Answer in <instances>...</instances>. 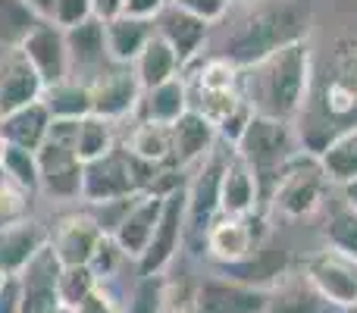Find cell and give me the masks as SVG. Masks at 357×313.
<instances>
[{
	"instance_id": "1",
	"label": "cell",
	"mask_w": 357,
	"mask_h": 313,
	"mask_svg": "<svg viewBox=\"0 0 357 313\" xmlns=\"http://www.w3.org/2000/svg\"><path fill=\"white\" fill-rule=\"evenodd\" d=\"M310 88H314V56L307 38L285 44L276 54L241 69V98L251 104L254 116L291 123L307 107Z\"/></svg>"
},
{
	"instance_id": "2",
	"label": "cell",
	"mask_w": 357,
	"mask_h": 313,
	"mask_svg": "<svg viewBox=\"0 0 357 313\" xmlns=\"http://www.w3.org/2000/svg\"><path fill=\"white\" fill-rule=\"evenodd\" d=\"M310 13L307 6L295 3V0H279L270 6H257L251 10L222 41V50L216 56L235 63L238 69H248L260 63L264 56L276 54L285 44H295L307 38Z\"/></svg>"
},
{
	"instance_id": "3",
	"label": "cell",
	"mask_w": 357,
	"mask_h": 313,
	"mask_svg": "<svg viewBox=\"0 0 357 313\" xmlns=\"http://www.w3.org/2000/svg\"><path fill=\"white\" fill-rule=\"evenodd\" d=\"M235 154L245 160L254 169L260 182V201H270L273 185H276L282 166L295 154V135H291L289 123H279V119H266V116H254L248 125L245 138L238 142Z\"/></svg>"
},
{
	"instance_id": "4",
	"label": "cell",
	"mask_w": 357,
	"mask_h": 313,
	"mask_svg": "<svg viewBox=\"0 0 357 313\" xmlns=\"http://www.w3.org/2000/svg\"><path fill=\"white\" fill-rule=\"evenodd\" d=\"M326 185H329V178L320 166V157L314 151L310 154L295 151L289 163L282 166V172H279L266 204L273 210H279L282 216H289V220H301V216H310L320 210Z\"/></svg>"
},
{
	"instance_id": "5",
	"label": "cell",
	"mask_w": 357,
	"mask_h": 313,
	"mask_svg": "<svg viewBox=\"0 0 357 313\" xmlns=\"http://www.w3.org/2000/svg\"><path fill=\"white\" fill-rule=\"evenodd\" d=\"M301 273L335 313L357 307V257L345 254L342 247L323 245L304 260Z\"/></svg>"
},
{
	"instance_id": "6",
	"label": "cell",
	"mask_w": 357,
	"mask_h": 313,
	"mask_svg": "<svg viewBox=\"0 0 357 313\" xmlns=\"http://www.w3.org/2000/svg\"><path fill=\"white\" fill-rule=\"evenodd\" d=\"M257 216H216L204 232V247L207 257L213 264H220V270L229 266H241L264 247V229L257 226Z\"/></svg>"
},
{
	"instance_id": "7",
	"label": "cell",
	"mask_w": 357,
	"mask_h": 313,
	"mask_svg": "<svg viewBox=\"0 0 357 313\" xmlns=\"http://www.w3.org/2000/svg\"><path fill=\"white\" fill-rule=\"evenodd\" d=\"M320 107L329 119L351 123L357 116V38H342L320 82Z\"/></svg>"
},
{
	"instance_id": "8",
	"label": "cell",
	"mask_w": 357,
	"mask_h": 313,
	"mask_svg": "<svg viewBox=\"0 0 357 313\" xmlns=\"http://www.w3.org/2000/svg\"><path fill=\"white\" fill-rule=\"evenodd\" d=\"M232 151V148H229ZM229 151H210L207 157L197 163L195 178L185 188V201H188V216H185V235H204L207 226L220 216V185H222V169H226Z\"/></svg>"
},
{
	"instance_id": "9",
	"label": "cell",
	"mask_w": 357,
	"mask_h": 313,
	"mask_svg": "<svg viewBox=\"0 0 357 313\" xmlns=\"http://www.w3.org/2000/svg\"><path fill=\"white\" fill-rule=\"evenodd\" d=\"M60 270L50 241L22 266L19 282V313H56L60 307Z\"/></svg>"
},
{
	"instance_id": "10",
	"label": "cell",
	"mask_w": 357,
	"mask_h": 313,
	"mask_svg": "<svg viewBox=\"0 0 357 313\" xmlns=\"http://www.w3.org/2000/svg\"><path fill=\"white\" fill-rule=\"evenodd\" d=\"M185 216H188V201H185V188H176L163 197V213H160V222L154 229V238H151L148 251L144 257L138 260V270L142 276L154 279L167 270L169 264L176 260L178 247L185 241Z\"/></svg>"
},
{
	"instance_id": "11",
	"label": "cell",
	"mask_w": 357,
	"mask_h": 313,
	"mask_svg": "<svg viewBox=\"0 0 357 313\" xmlns=\"http://www.w3.org/2000/svg\"><path fill=\"white\" fill-rule=\"evenodd\" d=\"M142 194L135 182V166H132V154L126 148H116L113 154L85 163L82 172V201L94 204H107V201H119V197H132Z\"/></svg>"
},
{
	"instance_id": "12",
	"label": "cell",
	"mask_w": 357,
	"mask_h": 313,
	"mask_svg": "<svg viewBox=\"0 0 357 313\" xmlns=\"http://www.w3.org/2000/svg\"><path fill=\"white\" fill-rule=\"evenodd\" d=\"M91 91V113L100 119H116L132 116L138 110V100H142V85H138L132 66H107L98 79L88 85Z\"/></svg>"
},
{
	"instance_id": "13",
	"label": "cell",
	"mask_w": 357,
	"mask_h": 313,
	"mask_svg": "<svg viewBox=\"0 0 357 313\" xmlns=\"http://www.w3.org/2000/svg\"><path fill=\"white\" fill-rule=\"evenodd\" d=\"M66 54H69V79L91 85L110 63L107 54V35L100 19H85V22L66 29Z\"/></svg>"
},
{
	"instance_id": "14",
	"label": "cell",
	"mask_w": 357,
	"mask_h": 313,
	"mask_svg": "<svg viewBox=\"0 0 357 313\" xmlns=\"http://www.w3.org/2000/svg\"><path fill=\"white\" fill-rule=\"evenodd\" d=\"M191 304L197 313H266V291L229 276H207L195 289Z\"/></svg>"
},
{
	"instance_id": "15",
	"label": "cell",
	"mask_w": 357,
	"mask_h": 313,
	"mask_svg": "<svg viewBox=\"0 0 357 313\" xmlns=\"http://www.w3.org/2000/svg\"><path fill=\"white\" fill-rule=\"evenodd\" d=\"M82 172L85 163L79 160L73 144H60V142H44L38 151V176L41 185L38 188L50 197H60V201H75L82 197Z\"/></svg>"
},
{
	"instance_id": "16",
	"label": "cell",
	"mask_w": 357,
	"mask_h": 313,
	"mask_svg": "<svg viewBox=\"0 0 357 313\" xmlns=\"http://www.w3.org/2000/svg\"><path fill=\"white\" fill-rule=\"evenodd\" d=\"M44 94V82L35 72L19 47H0V119L38 104Z\"/></svg>"
},
{
	"instance_id": "17",
	"label": "cell",
	"mask_w": 357,
	"mask_h": 313,
	"mask_svg": "<svg viewBox=\"0 0 357 313\" xmlns=\"http://www.w3.org/2000/svg\"><path fill=\"white\" fill-rule=\"evenodd\" d=\"M163 213V194H138L135 204L129 207V213L123 216V222L116 226V232L110 235L113 245L119 247L126 260H142L144 251H148L151 238H154V229L160 222Z\"/></svg>"
},
{
	"instance_id": "18",
	"label": "cell",
	"mask_w": 357,
	"mask_h": 313,
	"mask_svg": "<svg viewBox=\"0 0 357 313\" xmlns=\"http://www.w3.org/2000/svg\"><path fill=\"white\" fill-rule=\"evenodd\" d=\"M25 54V60L35 66V72L41 75L44 88L56 85V82L69 79V54H66V31L54 22H38V29L19 47Z\"/></svg>"
},
{
	"instance_id": "19",
	"label": "cell",
	"mask_w": 357,
	"mask_h": 313,
	"mask_svg": "<svg viewBox=\"0 0 357 313\" xmlns=\"http://www.w3.org/2000/svg\"><path fill=\"white\" fill-rule=\"evenodd\" d=\"M107 235L91 220V213H73L60 220V226L50 235V247H54L56 260L63 266H91L98 247L104 245Z\"/></svg>"
},
{
	"instance_id": "20",
	"label": "cell",
	"mask_w": 357,
	"mask_h": 313,
	"mask_svg": "<svg viewBox=\"0 0 357 313\" xmlns=\"http://www.w3.org/2000/svg\"><path fill=\"white\" fill-rule=\"evenodd\" d=\"M220 213L222 216H257V213H264L257 176H254V169L235 154V151H229L226 169H222Z\"/></svg>"
},
{
	"instance_id": "21",
	"label": "cell",
	"mask_w": 357,
	"mask_h": 313,
	"mask_svg": "<svg viewBox=\"0 0 357 313\" xmlns=\"http://www.w3.org/2000/svg\"><path fill=\"white\" fill-rule=\"evenodd\" d=\"M154 29H157V35H160L169 47H173V54L178 56L182 69L191 66V63L201 56L204 41H207V35H210V25L207 22L188 16V13L178 10V6H173V3H169L167 10L157 16Z\"/></svg>"
},
{
	"instance_id": "22",
	"label": "cell",
	"mask_w": 357,
	"mask_h": 313,
	"mask_svg": "<svg viewBox=\"0 0 357 313\" xmlns=\"http://www.w3.org/2000/svg\"><path fill=\"white\" fill-rule=\"evenodd\" d=\"M169 132H173V166L176 169L197 166L216 148V129L197 110H188L185 116H178L176 123L169 125Z\"/></svg>"
},
{
	"instance_id": "23",
	"label": "cell",
	"mask_w": 357,
	"mask_h": 313,
	"mask_svg": "<svg viewBox=\"0 0 357 313\" xmlns=\"http://www.w3.org/2000/svg\"><path fill=\"white\" fill-rule=\"evenodd\" d=\"M50 241V232L38 220H25L0 229V270L6 276H19L22 266Z\"/></svg>"
},
{
	"instance_id": "24",
	"label": "cell",
	"mask_w": 357,
	"mask_h": 313,
	"mask_svg": "<svg viewBox=\"0 0 357 313\" xmlns=\"http://www.w3.org/2000/svg\"><path fill=\"white\" fill-rule=\"evenodd\" d=\"M266 313H335L317 295L304 273H282L279 282L266 291Z\"/></svg>"
},
{
	"instance_id": "25",
	"label": "cell",
	"mask_w": 357,
	"mask_h": 313,
	"mask_svg": "<svg viewBox=\"0 0 357 313\" xmlns=\"http://www.w3.org/2000/svg\"><path fill=\"white\" fill-rule=\"evenodd\" d=\"M191 110V98H188V85L178 75L173 82H163L157 88H148L142 91V100H138L135 116L142 123H160V125H173L178 116Z\"/></svg>"
},
{
	"instance_id": "26",
	"label": "cell",
	"mask_w": 357,
	"mask_h": 313,
	"mask_svg": "<svg viewBox=\"0 0 357 313\" xmlns=\"http://www.w3.org/2000/svg\"><path fill=\"white\" fill-rule=\"evenodd\" d=\"M154 22L144 19H132V16H116L110 22H104V35H107V54L110 63L116 66H132L138 60L148 41L154 38Z\"/></svg>"
},
{
	"instance_id": "27",
	"label": "cell",
	"mask_w": 357,
	"mask_h": 313,
	"mask_svg": "<svg viewBox=\"0 0 357 313\" xmlns=\"http://www.w3.org/2000/svg\"><path fill=\"white\" fill-rule=\"evenodd\" d=\"M50 123H54V119H50L47 107L38 100V104H29V107H22V110L0 119V135L6 138L10 148H22V151L38 154L41 144L47 142Z\"/></svg>"
},
{
	"instance_id": "28",
	"label": "cell",
	"mask_w": 357,
	"mask_h": 313,
	"mask_svg": "<svg viewBox=\"0 0 357 313\" xmlns=\"http://www.w3.org/2000/svg\"><path fill=\"white\" fill-rule=\"evenodd\" d=\"M132 72H135L142 91H148V88H157V85H163V82L178 79L182 63H178V56L173 54V47L154 31L148 47H144L142 54H138V60L132 63Z\"/></svg>"
},
{
	"instance_id": "29",
	"label": "cell",
	"mask_w": 357,
	"mask_h": 313,
	"mask_svg": "<svg viewBox=\"0 0 357 313\" xmlns=\"http://www.w3.org/2000/svg\"><path fill=\"white\" fill-rule=\"evenodd\" d=\"M126 151L135 160H142V163L173 166V132H169V125L142 123V119H138L129 142H126Z\"/></svg>"
},
{
	"instance_id": "30",
	"label": "cell",
	"mask_w": 357,
	"mask_h": 313,
	"mask_svg": "<svg viewBox=\"0 0 357 313\" xmlns=\"http://www.w3.org/2000/svg\"><path fill=\"white\" fill-rule=\"evenodd\" d=\"M317 157H320L329 185H345L357 178V125H348L339 135H333Z\"/></svg>"
},
{
	"instance_id": "31",
	"label": "cell",
	"mask_w": 357,
	"mask_h": 313,
	"mask_svg": "<svg viewBox=\"0 0 357 313\" xmlns=\"http://www.w3.org/2000/svg\"><path fill=\"white\" fill-rule=\"evenodd\" d=\"M41 104L47 107L50 119H73V123H79V119L91 116V91H88V85L73 79L47 85L41 94Z\"/></svg>"
},
{
	"instance_id": "32",
	"label": "cell",
	"mask_w": 357,
	"mask_h": 313,
	"mask_svg": "<svg viewBox=\"0 0 357 313\" xmlns=\"http://www.w3.org/2000/svg\"><path fill=\"white\" fill-rule=\"evenodd\" d=\"M119 144H116V125L110 119H100V116H85L79 119V135H75V154H79L82 163H94V160L113 154Z\"/></svg>"
},
{
	"instance_id": "33",
	"label": "cell",
	"mask_w": 357,
	"mask_h": 313,
	"mask_svg": "<svg viewBox=\"0 0 357 313\" xmlns=\"http://www.w3.org/2000/svg\"><path fill=\"white\" fill-rule=\"evenodd\" d=\"M41 19L25 0H0V47H22Z\"/></svg>"
},
{
	"instance_id": "34",
	"label": "cell",
	"mask_w": 357,
	"mask_h": 313,
	"mask_svg": "<svg viewBox=\"0 0 357 313\" xmlns=\"http://www.w3.org/2000/svg\"><path fill=\"white\" fill-rule=\"evenodd\" d=\"M100 279L94 276L91 266H63L60 270V307L63 310H79L82 301L98 289Z\"/></svg>"
},
{
	"instance_id": "35",
	"label": "cell",
	"mask_w": 357,
	"mask_h": 313,
	"mask_svg": "<svg viewBox=\"0 0 357 313\" xmlns=\"http://www.w3.org/2000/svg\"><path fill=\"white\" fill-rule=\"evenodd\" d=\"M197 91L222 94V91H241V69L222 56H210L197 69Z\"/></svg>"
},
{
	"instance_id": "36",
	"label": "cell",
	"mask_w": 357,
	"mask_h": 313,
	"mask_svg": "<svg viewBox=\"0 0 357 313\" xmlns=\"http://www.w3.org/2000/svg\"><path fill=\"white\" fill-rule=\"evenodd\" d=\"M31 191L19 188L13 178H6L0 172V229L6 226H16V222H25L31 220Z\"/></svg>"
},
{
	"instance_id": "37",
	"label": "cell",
	"mask_w": 357,
	"mask_h": 313,
	"mask_svg": "<svg viewBox=\"0 0 357 313\" xmlns=\"http://www.w3.org/2000/svg\"><path fill=\"white\" fill-rule=\"evenodd\" d=\"M0 172H3L6 178H13V182L25 191H38V185H41V176H38V154L22 151V148H6Z\"/></svg>"
},
{
	"instance_id": "38",
	"label": "cell",
	"mask_w": 357,
	"mask_h": 313,
	"mask_svg": "<svg viewBox=\"0 0 357 313\" xmlns=\"http://www.w3.org/2000/svg\"><path fill=\"white\" fill-rule=\"evenodd\" d=\"M167 304H169V291L160 282V276L154 279L142 276V282L135 285L132 301L123 307V313H167Z\"/></svg>"
},
{
	"instance_id": "39",
	"label": "cell",
	"mask_w": 357,
	"mask_h": 313,
	"mask_svg": "<svg viewBox=\"0 0 357 313\" xmlns=\"http://www.w3.org/2000/svg\"><path fill=\"white\" fill-rule=\"evenodd\" d=\"M326 245L342 247L345 254L357 257V216L351 210H342L333 216V222L326 226Z\"/></svg>"
},
{
	"instance_id": "40",
	"label": "cell",
	"mask_w": 357,
	"mask_h": 313,
	"mask_svg": "<svg viewBox=\"0 0 357 313\" xmlns=\"http://www.w3.org/2000/svg\"><path fill=\"white\" fill-rule=\"evenodd\" d=\"M169 3L178 6V10H185L188 16L201 19V22L216 25V22H222V19H226L232 0H169Z\"/></svg>"
},
{
	"instance_id": "41",
	"label": "cell",
	"mask_w": 357,
	"mask_h": 313,
	"mask_svg": "<svg viewBox=\"0 0 357 313\" xmlns=\"http://www.w3.org/2000/svg\"><path fill=\"white\" fill-rule=\"evenodd\" d=\"M85 19H91V0H56L54 13H50V22L60 25L63 31L85 22Z\"/></svg>"
},
{
	"instance_id": "42",
	"label": "cell",
	"mask_w": 357,
	"mask_h": 313,
	"mask_svg": "<svg viewBox=\"0 0 357 313\" xmlns=\"http://www.w3.org/2000/svg\"><path fill=\"white\" fill-rule=\"evenodd\" d=\"M75 313H123V307H119V301H116V291L107 285V279H100L98 289L82 301V307Z\"/></svg>"
},
{
	"instance_id": "43",
	"label": "cell",
	"mask_w": 357,
	"mask_h": 313,
	"mask_svg": "<svg viewBox=\"0 0 357 313\" xmlns=\"http://www.w3.org/2000/svg\"><path fill=\"white\" fill-rule=\"evenodd\" d=\"M167 6H169V0H126L123 16L144 19V22H157V16H160Z\"/></svg>"
},
{
	"instance_id": "44",
	"label": "cell",
	"mask_w": 357,
	"mask_h": 313,
	"mask_svg": "<svg viewBox=\"0 0 357 313\" xmlns=\"http://www.w3.org/2000/svg\"><path fill=\"white\" fill-rule=\"evenodd\" d=\"M123 3L126 0H91V16L100 22H110V19L123 16Z\"/></svg>"
},
{
	"instance_id": "45",
	"label": "cell",
	"mask_w": 357,
	"mask_h": 313,
	"mask_svg": "<svg viewBox=\"0 0 357 313\" xmlns=\"http://www.w3.org/2000/svg\"><path fill=\"white\" fill-rule=\"evenodd\" d=\"M0 313H19V282H16V276L3 285V291H0Z\"/></svg>"
},
{
	"instance_id": "46",
	"label": "cell",
	"mask_w": 357,
	"mask_h": 313,
	"mask_svg": "<svg viewBox=\"0 0 357 313\" xmlns=\"http://www.w3.org/2000/svg\"><path fill=\"white\" fill-rule=\"evenodd\" d=\"M342 188V201H345V210H351V213L357 216V178H351V182L339 185Z\"/></svg>"
},
{
	"instance_id": "47",
	"label": "cell",
	"mask_w": 357,
	"mask_h": 313,
	"mask_svg": "<svg viewBox=\"0 0 357 313\" xmlns=\"http://www.w3.org/2000/svg\"><path fill=\"white\" fill-rule=\"evenodd\" d=\"M25 3L31 6V13H35L41 22H50V13H54V3H56V0H25Z\"/></svg>"
},
{
	"instance_id": "48",
	"label": "cell",
	"mask_w": 357,
	"mask_h": 313,
	"mask_svg": "<svg viewBox=\"0 0 357 313\" xmlns=\"http://www.w3.org/2000/svg\"><path fill=\"white\" fill-rule=\"evenodd\" d=\"M167 313H197V310H195V304L191 301H185V304H173V307L167 304Z\"/></svg>"
},
{
	"instance_id": "49",
	"label": "cell",
	"mask_w": 357,
	"mask_h": 313,
	"mask_svg": "<svg viewBox=\"0 0 357 313\" xmlns=\"http://www.w3.org/2000/svg\"><path fill=\"white\" fill-rule=\"evenodd\" d=\"M6 148H10V144H6V138L0 135V166H3V157H6Z\"/></svg>"
},
{
	"instance_id": "50",
	"label": "cell",
	"mask_w": 357,
	"mask_h": 313,
	"mask_svg": "<svg viewBox=\"0 0 357 313\" xmlns=\"http://www.w3.org/2000/svg\"><path fill=\"white\" fill-rule=\"evenodd\" d=\"M10 279H13V276H6V273H3V270H0V291H3V285H6V282H10Z\"/></svg>"
},
{
	"instance_id": "51",
	"label": "cell",
	"mask_w": 357,
	"mask_h": 313,
	"mask_svg": "<svg viewBox=\"0 0 357 313\" xmlns=\"http://www.w3.org/2000/svg\"><path fill=\"white\" fill-rule=\"evenodd\" d=\"M235 3H254V0H232V6H235Z\"/></svg>"
},
{
	"instance_id": "52",
	"label": "cell",
	"mask_w": 357,
	"mask_h": 313,
	"mask_svg": "<svg viewBox=\"0 0 357 313\" xmlns=\"http://www.w3.org/2000/svg\"><path fill=\"white\" fill-rule=\"evenodd\" d=\"M339 313H357V307H351V310H339Z\"/></svg>"
},
{
	"instance_id": "53",
	"label": "cell",
	"mask_w": 357,
	"mask_h": 313,
	"mask_svg": "<svg viewBox=\"0 0 357 313\" xmlns=\"http://www.w3.org/2000/svg\"><path fill=\"white\" fill-rule=\"evenodd\" d=\"M56 313H73V310H56Z\"/></svg>"
}]
</instances>
